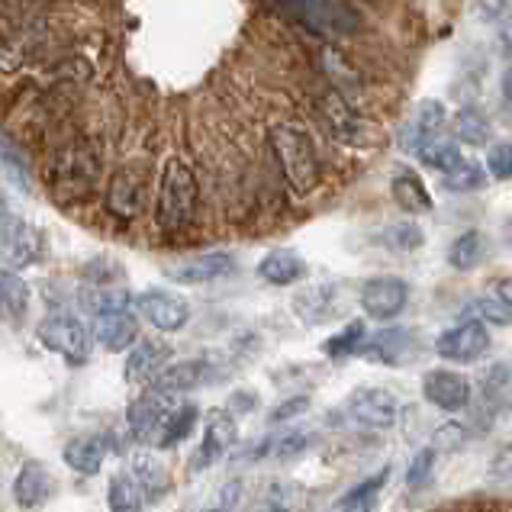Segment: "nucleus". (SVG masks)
I'll use <instances>...</instances> for the list:
<instances>
[{"label": "nucleus", "instance_id": "bb28decb", "mask_svg": "<svg viewBox=\"0 0 512 512\" xmlns=\"http://www.w3.org/2000/svg\"><path fill=\"white\" fill-rule=\"evenodd\" d=\"M484 255H487V239L480 236L477 229L461 232V236L448 248V261L455 271H474L480 261H484Z\"/></svg>", "mask_w": 512, "mask_h": 512}, {"label": "nucleus", "instance_id": "a19ab883", "mask_svg": "<svg viewBox=\"0 0 512 512\" xmlns=\"http://www.w3.org/2000/svg\"><path fill=\"white\" fill-rule=\"evenodd\" d=\"M490 480H512V442L496 448V455L490 458Z\"/></svg>", "mask_w": 512, "mask_h": 512}, {"label": "nucleus", "instance_id": "37998d69", "mask_svg": "<svg viewBox=\"0 0 512 512\" xmlns=\"http://www.w3.org/2000/svg\"><path fill=\"white\" fill-rule=\"evenodd\" d=\"M310 409V397H294V400H287L281 406H274V413H271V422H287V419H294L300 413H306Z\"/></svg>", "mask_w": 512, "mask_h": 512}, {"label": "nucleus", "instance_id": "cd10ccee", "mask_svg": "<svg viewBox=\"0 0 512 512\" xmlns=\"http://www.w3.org/2000/svg\"><path fill=\"white\" fill-rule=\"evenodd\" d=\"M416 155L422 158V165H429L432 171H442V174L455 171V168L464 162V155H461V149H458V142H455V139H448V136L432 139L429 145H422V149H419Z\"/></svg>", "mask_w": 512, "mask_h": 512}, {"label": "nucleus", "instance_id": "f8f14e48", "mask_svg": "<svg viewBox=\"0 0 512 512\" xmlns=\"http://www.w3.org/2000/svg\"><path fill=\"white\" fill-rule=\"evenodd\" d=\"M133 303L145 323H152L158 332H181L190 323V303L171 290H145L133 297Z\"/></svg>", "mask_w": 512, "mask_h": 512}, {"label": "nucleus", "instance_id": "f704fd0d", "mask_svg": "<svg viewBox=\"0 0 512 512\" xmlns=\"http://www.w3.org/2000/svg\"><path fill=\"white\" fill-rule=\"evenodd\" d=\"M297 310L306 323H323L332 310V290L329 287H313L306 290V294L297 297Z\"/></svg>", "mask_w": 512, "mask_h": 512}, {"label": "nucleus", "instance_id": "79ce46f5", "mask_svg": "<svg viewBox=\"0 0 512 512\" xmlns=\"http://www.w3.org/2000/svg\"><path fill=\"white\" fill-rule=\"evenodd\" d=\"M512 13V0H480V17L487 23H503Z\"/></svg>", "mask_w": 512, "mask_h": 512}, {"label": "nucleus", "instance_id": "4c0bfd02", "mask_svg": "<svg viewBox=\"0 0 512 512\" xmlns=\"http://www.w3.org/2000/svg\"><path fill=\"white\" fill-rule=\"evenodd\" d=\"M435 474V448H422L419 455L413 458V464H409V471H406V487L409 490H422L432 480Z\"/></svg>", "mask_w": 512, "mask_h": 512}, {"label": "nucleus", "instance_id": "2eb2a0df", "mask_svg": "<svg viewBox=\"0 0 512 512\" xmlns=\"http://www.w3.org/2000/svg\"><path fill=\"white\" fill-rule=\"evenodd\" d=\"M319 116H323L326 129L339 142H345V145L368 142V123H364V116L351 107L339 91H326L319 97Z\"/></svg>", "mask_w": 512, "mask_h": 512}, {"label": "nucleus", "instance_id": "aec40b11", "mask_svg": "<svg viewBox=\"0 0 512 512\" xmlns=\"http://www.w3.org/2000/svg\"><path fill=\"white\" fill-rule=\"evenodd\" d=\"M203 380H207V364L190 358V361H171L168 368L152 380L155 393H162V397H181V393H190L197 390Z\"/></svg>", "mask_w": 512, "mask_h": 512}, {"label": "nucleus", "instance_id": "4468645a", "mask_svg": "<svg viewBox=\"0 0 512 512\" xmlns=\"http://www.w3.org/2000/svg\"><path fill=\"white\" fill-rule=\"evenodd\" d=\"M239 442V426L232 413L226 409H213V413L203 419V442L197 448V455L190 458V471H207V467L223 458L229 448H236Z\"/></svg>", "mask_w": 512, "mask_h": 512}, {"label": "nucleus", "instance_id": "f257e3e1", "mask_svg": "<svg viewBox=\"0 0 512 512\" xmlns=\"http://www.w3.org/2000/svg\"><path fill=\"white\" fill-rule=\"evenodd\" d=\"M200 210V187L194 171H190L181 158H171L158 181V203H155V219L168 236L187 232L197 223Z\"/></svg>", "mask_w": 512, "mask_h": 512}, {"label": "nucleus", "instance_id": "412c9836", "mask_svg": "<svg viewBox=\"0 0 512 512\" xmlns=\"http://www.w3.org/2000/svg\"><path fill=\"white\" fill-rule=\"evenodd\" d=\"M49 490H52V477H49V467L42 461H26L20 467L17 480H13V500L23 509H36L49 500Z\"/></svg>", "mask_w": 512, "mask_h": 512}, {"label": "nucleus", "instance_id": "c85d7f7f", "mask_svg": "<svg viewBox=\"0 0 512 512\" xmlns=\"http://www.w3.org/2000/svg\"><path fill=\"white\" fill-rule=\"evenodd\" d=\"M197 416H200V409L194 403H184V406H174L171 409V416L165 422V432H162V442H158V451H168L174 445H181L184 438L194 432L197 426Z\"/></svg>", "mask_w": 512, "mask_h": 512}, {"label": "nucleus", "instance_id": "09e8293b", "mask_svg": "<svg viewBox=\"0 0 512 512\" xmlns=\"http://www.w3.org/2000/svg\"><path fill=\"white\" fill-rule=\"evenodd\" d=\"M10 216V207H7V197H4V190H0V223Z\"/></svg>", "mask_w": 512, "mask_h": 512}, {"label": "nucleus", "instance_id": "de8ad7c7", "mask_svg": "<svg viewBox=\"0 0 512 512\" xmlns=\"http://www.w3.org/2000/svg\"><path fill=\"white\" fill-rule=\"evenodd\" d=\"M503 97H506V104L512 110V65L506 68V75H503Z\"/></svg>", "mask_w": 512, "mask_h": 512}, {"label": "nucleus", "instance_id": "8fccbe9b", "mask_svg": "<svg viewBox=\"0 0 512 512\" xmlns=\"http://www.w3.org/2000/svg\"><path fill=\"white\" fill-rule=\"evenodd\" d=\"M274 512H290V509H284V506H274Z\"/></svg>", "mask_w": 512, "mask_h": 512}, {"label": "nucleus", "instance_id": "9b49d317", "mask_svg": "<svg viewBox=\"0 0 512 512\" xmlns=\"http://www.w3.org/2000/svg\"><path fill=\"white\" fill-rule=\"evenodd\" d=\"M145 194H149V184H145L142 168L126 165L107 184V197H104L107 213L129 223V219H136L145 210Z\"/></svg>", "mask_w": 512, "mask_h": 512}, {"label": "nucleus", "instance_id": "20e7f679", "mask_svg": "<svg viewBox=\"0 0 512 512\" xmlns=\"http://www.w3.org/2000/svg\"><path fill=\"white\" fill-rule=\"evenodd\" d=\"M42 255H46V236H42V229L29 223V219L10 213L0 223V265H4V271L20 274L39 265Z\"/></svg>", "mask_w": 512, "mask_h": 512}, {"label": "nucleus", "instance_id": "c9c22d12", "mask_svg": "<svg viewBox=\"0 0 512 512\" xmlns=\"http://www.w3.org/2000/svg\"><path fill=\"white\" fill-rule=\"evenodd\" d=\"M361 345H364V323H348L339 335H332L323 345V351L329 358H348V355H355V351H361Z\"/></svg>", "mask_w": 512, "mask_h": 512}, {"label": "nucleus", "instance_id": "a211bd4d", "mask_svg": "<svg viewBox=\"0 0 512 512\" xmlns=\"http://www.w3.org/2000/svg\"><path fill=\"white\" fill-rule=\"evenodd\" d=\"M91 335H94V342L100 348H107V351H113V355H120V351H129L139 342V319L129 310L94 316Z\"/></svg>", "mask_w": 512, "mask_h": 512}, {"label": "nucleus", "instance_id": "ea45409f", "mask_svg": "<svg viewBox=\"0 0 512 512\" xmlns=\"http://www.w3.org/2000/svg\"><path fill=\"white\" fill-rule=\"evenodd\" d=\"M487 171L496 181H509L512 178V142H496L487 152Z\"/></svg>", "mask_w": 512, "mask_h": 512}, {"label": "nucleus", "instance_id": "49530a36", "mask_svg": "<svg viewBox=\"0 0 512 512\" xmlns=\"http://www.w3.org/2000/svg\"><path fill=\"white\" fill-rule=\"evenodd\" d=\"M335 512H374V500H351V503H339Z\"/></svg>", "mask_w": 512, "mask_h": 512}, {"label": "nucleus", "instance_id": "4be33fe9", "mask_svg": "<svg viewBox=\"0 0 512 512\" xmlns=\"http://www.w3.org/2000/svg\"><path fill=\"white\" fill-rule=\"evenodd\" d=\"M445 123H448V110L442 100H422L413 123H409V133H406V145L413 152H419L422 145H429L432 139L445 136Z\"/></svg>", "mask_w": 512, "mask_h": 512}, {"label": "nucleus", "instance_id": "ddd939ff", "mask_svg": "<svg viewBox=\"0 0 512 512\" xmlns=\"http://www.w3.org/2000/svg\"><path fill=\"white\" fill-rule=\"evenodd\" d=\"M422 397L435 409H442V413H464V409L471 406L474 387H471V380L458 371L435 368L422 377Z\"/></svg>", "mask_w": 512, "mask_h": 512}, {"label": "nucleus", "instance_id": "393cba45", "mask_svg": "<svg viewBox=\"0 0 512 512\" xmlns=\"http://www.w3.org/2000/svg\"><path fill=\"white\" fill-rule=\"evenodd\" d=\"M390 194H393V203H397L403 213L419 216V213H429L432 210V197H429L426 184H422L419 174L409 171V168H400L397 174H393Z\"/></svg>", "mask_w": 512, "mask_h": 512}, {"label": "nucleus", "instance_id": "3c124183", "mask_svg": "<svg viewBox=\"0 0 512 512\" xmlns=\"http://www.w3.org/2000/svg\"><path fill=\"white\" fill-rule=\"evenodd\" d=\"M203 512H226V509H203Z\"/></svg>", "mask_w": 512, "mask_h": 512}, {"label": "nucleus", "instance_id": "f3484780", "mask_svg": "<svg viewBox=\"0 0 512 512\" xmlns=\"http://www.w3.org/2000/svg\"><path fill=\"white\" fill-rule=\"evenodd\" d=\"M232 271H236V258H232V252H207V255L187 258V261H178V265L165 268L171 281L184 284V287L223 281V277H229Z\"/></svg>", "mask_w": 512, "mask_h": 512}, {"label": "nucleus", "instance_id": "58836bf2", "mask_svg": "<svg viewBox=\"0 0 512 512\" xmlns=\"http://www.w3.org/2000/svg\"><path fill=\"white\" fill-rule=\"evenodd\" d=\"M467 313L477 316V323H493V326H509L512 323V313L506 310V306L500 300H474L471 306H467Z\"/></svg>", "mask_w": 512, "mask_h": 512}, {"label": "nucleus", "instance_id": "a18cd8bd", "mask_svg": "<svg viewBox=\"0 0 512 512\" xmlns=\"http://www.w3.org/2000/svg\"><path fill=\"white\" fill-rule=\"evenodd\" d=\"M496 300H500L506 310L512 313V277H503V281L496 284Z\"/></svg>", "mask_w": 512, "mask_h": 512}, {"label": "nucleus", "instance_id": "6ab92c4d", "mask_svg": "<svg viewBox=\"0 0 512 512\" xmlns=\"http://www.w3.org/2000/svg\"><path fill=\"white\" fill-rule=\"evenodd\" d=\"M129 477L136 480L142 496H152V500H158V496H165L168 487H171V471L168 464L158 458L155 448H139L133 451V458H129Z\"/></svg>", "mask_w": 512, "mask_h": 512}, {"label": "nucleus", "instance_id": "e433bc0d", "mask_svg": "<svg viewBox=\"0 0 512 512\" xmlns=\"http://www.w3.org/2000/svg\"><path fill=\"white\" fill-rule=\"evenodd\" d=\"M484 184H487V174L480 171L474 162H467V158H464V162L455 171L445 174V187L455 190V194H471V190H480Z\"/></svg>", "mask_w": 512, "mask_h": 512}, {"label": "nucleus", "instance_id": "7c9ffc66", "mask_svg": "<svg viewBox=\"0 0 512 512\" xmlns=\"http://www.w3.org/2000/svg\"><path fill=\"white\" fill-rule=\"evenodd\" d=\"M110 512H142V490L129 474H113L107 487Z\"/></svg>", "mask_w": 512, "mask_h": 512}, {"label": "nucleus", "instance_id": "f03ea898", "mask_svg": "<svg viewBox=\"0 0 512 512\" xmlns=\"http://www.w3.org/2000/svg\"><path fill=\"white\" fill-rule=\"evenodd\" d=\"M271 149L277 165L284 171V181L294 194L306 197L310 190L319 184V158H316V145L310 133L294 123H281L271 129Z\"/></svg>", "mask_w": 512, "mask_h": 512}, {"label": "nucleus", "instance_id": "7ed1b4c3", "mask_svg": "<svg viewBox=\"0 0 512 512\" xmlns=\"http://www.w3.org/2000/svg\"><path fill=\"white\" fill-rule=\"evenodd\" d=\"M100 174V158L87 142H68L52 155L49 187L62 203H78L94 190Z\"/></svg>", "mask_w": 512, "mask_h": 512}, {"label": "nucleus", "instance_id": "1a4fd4ad", "mask_svg": "<svg viewBox=\"0 0 512 512\" xmlns=\"http://www.w3.org/2000/svg\"><path fill=\"white\" fill-rule=\"evenodd\" d=\"M490 351V329L477 319H464V323L445 329L435 339V355L445 361L471 364L477 358H484Z\"/></svg>", "mask_w": 512, "mask_h": 512}, {"label": "nucleus", "instance_id": "72a5a7b5", "mask_svg": "<svg viewBox=\"0 0 512 512\" xmlns=\"http://www.w3.org/2000/svg\"><path fill=\"white\" fill-rule=\"evenodd\" d=\"M380 242L393 248V252H416V248H422V242H426V232L416 223H390L384 229V236H380Z\"/></svg>", "mask_w": 512, "mask_h": 512}, {"label": "nucleus", "instance_id": "473e14b6", "mask_svg": "<svg viewBox=\"0 0 512 512\" xmlns=\"http://www.w3.org/2000/svg\"><path fill=\"white\" fill-rule=\"evenodd\" d=\"M403 348H406V332H403V329L380 332V335H374L371 342H364V345H361L364 355H368V358H377V361H384V364H397Z\"/></svg>", "mask_w": 512, "mask_h": 512}, {"label": "nucleus", "instance_id": "2f4dec72", "mask_svg": "<svg viewBox=\"0 0 512 512\" xmlns=\"http://www.w3.org/2000/svg\"><path fill=\"white\" fill-rule=\"evenodd\" d=\"M455 136L464 145H487L490 142V120L484 110L477 107H461L455 116Z\"/></svg>", "mask_w": 512, "mask_h": 512}, {"label": "nucleus", "instance_id": "b1692460", "mask_svg": "<svg viewBox=\"0 0 512 512\" xmlns=\"http://www.w3.org/2000/svg\"><path fill=\"white\" fill-rule=\"evenodd\" d=\"M303 274H306V261L294 252V248H274V252H268L258 261V277L274 287L297 284Z\"/></svg>", "mask_w": 512, "mask_h": 512}, {"label": "nucleus", "instance_id": "0eeeda50", "mask_svg": "<svg viewBox=\"0 0 512 512\" xmlns=\"http://www.w3.org/2000/svg\"><path fill=\"white\" fill-rule=\"evenodd\" d=\"M361 310L368 313L377 323H390V319H397L406 303H409V284L397 274H380V277H371V281L361 284Z\"/></svg>", "mask_w": 512, "mask_h": 512}, {"label": "nucleus", "instance_id": "c756f323", "mask_svg": "<svg viewBox=\"0 0 512 512\" xmlns=\"http://www.w3.org/2000/svg\"><path fill=\"white\" fill-rule=\"evenodd\" d=\"M0 310L13 319H23L29 310V287L17 271H0Z\"/></svg>", "mask_w": 512, "mask_h": 512}, {"label": "nucleus", "instance_id": "9d476101", "mask_svg": "<svg viewBox=\"0 0 512 512\" xmlns=\"http://www.w3.org/2000/svg\"><path fill=\"white\" fill-rule=\"evenodd\" d=\"M345 409H348V416H351L355 426L374 429V432L390 429L393 422H397V416H400L397 397H393L390 390H380V387H361V390H355L348 397Z\"/></svg>", "mask_w": 512, "mask_h": 512}, {"label": "nucleus", "instance_id": "dca6fc26", "mask_svg": "<svg viewBox=\"0 0 512 512\" xmlns=\"http://www.w3.org/2000/svg\"><path fill=\"white\" fill-rule=\"evenodd\" d=\"M171 364V345L162 339H139L126 355L123 377L133 387H152V380Z\"/></svg>", "mask_w": 512, "mask_h": 512}, {"label": "nucleus", "instance_id": "39448f33", "mask_svg": "<svg viewBox=\"0 0 512 512\" xmlns=\"http://www.w3.org/2000/svg\"><path fill=\"white\" fill-rule=\"evenodd\" d=\"M36 335L52 355H58L68 364V368H84V364L91 361V342L94 339H91V332L81 326V319H75V316L42 319Z\"/></svg>", "mask_w": 512, "mask_h": 512}, {"label": "nucleus", "instance_id": "423d86ee", "mask_svg": "<svg viewBox=\"0 0 512 512\" xmlns=\"http://www.w3.org/2000/svg\"><path fill=\"white\" fill-rule=\"evenodd\" d=\"M171 397H162L155 390H142L139 397L129 403L126 409V426L133 432V438L142 448H155L162 442V432H165V422L171 416Z\"/></svg>", "mask_w": 512, "mask_h": 512}, {"label": "nucleus", "instance_id": "5701e85b", "mask_svg": "<svg viewBox=\"0 0 512 512\" xmlns=\"http://www.w3.org/2000/svg\"><path fill=\"white\" fill-rule=\"evenodd\" d=\"M62 458L75 474L94 477V474H100V467L107 461V442L100 435H78L65 445Z\"/></svg>", "mask_w": 512, "mask_h": 512}, {"label": "nucleus", "instance_id": "a878e982", "mask_svg": "<svg viewBox=\"0 0 512 512\" xmlns=\"http://www.w3.org/2000/svg\"><path fill=\"white\" fill-rule=\"evenodd\" d=\"M133 303V294L126 287L116 284H87L81 287V310L91 316H107V313H123Z\"/></svg>", "mask_w": 512, "mask_h": 512}, {"label": "nucleus", "instance_id": "6e6552de", "mask_svg": "<svg viewBox=\"0 0 512 512\" xmlns=\"http://www.w3.org/2000/svg\"><path fill=\"white\" fill-rule=\"evenodd\" d=\"M284 4L294 10V17L300 23L326 36H345L358 23L355 10L345 0H284Z\"/></svg>", "mask_w": 512, "mask_h": 512}, {"label": "nucleus", "instance_id": "c03bdc74", "mask_svg": "<svg viewBox=\"0 0 512 512\" xmlns=\"http://www.w3.org/2000/svg\"><path fill=\"white\" fill-rule=\"evenodd\" d=\"M496 42H500L503 55L509 58V65H512V13L503 23H496Z\"/></svg>", "mask_w": 512, "mask_h": 512}]
</instances>
